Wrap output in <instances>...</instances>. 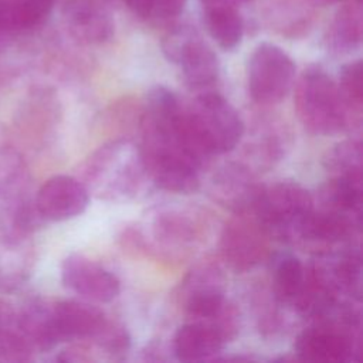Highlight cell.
Wrapping results in <instances>:
<instances>
[{"label": "cell", "instance_id": "cell-1", "mask_svg": "<svg viewBox=\"0 0 363 363\" xmlns=\"http://www.w3.org/2000/svg\"><path fill=\"white\" fill-rule=\"evenodd\" d=\"M82 183L99 200L136 197L149 180L140 145L121 138L104 143L82 164Z\"/></svg>", "mask_w": 363, "mask_h": 363}, {"label": "cell", "instance_id": "cell-2", "mask_svg": "<svg viewBox=\"0 0 363 363\" xmlns=\"http://www.w3.org/2000/svg\"><path fill=\"white\" fill-rule=\"evenodd\" d=\"M183 128L191 147L203 160L231 152L240 143L245 125L237 109L217 92H201L183 109Z\"/></svg>", "mask_w": 363, "mask_h": 363}, {"label": "cell", "instance_id": "cell-3", "mask_svg": "<svg viewBox=\"0 0 363 363\" xmlns=\"http://www.w3.org/2000/svg\"><path fill=\"white\" fill-rule=\"evenodd\" d=\"M295 111L313 135H336L350 123V113L337 82L319 65L308 67L295 86Z\"/></svg>", "mask_w": 363, "mask_h": 363}, {"label": "cell", "instance_id": "cell-4", "mask_svg": "<svg viewBox=\"0 0 363 363\" xmlns=\"http://www.w3.org/2000/svg\"><path fill=\"white\" fill-rule=\"evenodd\" d=\"M313 207V199L302 184L281 180L262 186L252 213L269 237L289 240L301 235Z\"/></svg>", "mask_w": 363, "mask_h": 363}, {"label": "cell", "instance_id": "cell-5", "mask_svg": "<svg viewBox=\"0 0 363 363\" xmlns=\"http://www.w3.org/2000/svg\"><path fill=\"white\" fill-rule=\"evenodd\" d=\"M315 325L303 329L295 339V353L299 360L320 363H342L357 357L359 346L354 328L359 316L353 309H343L339 318H319Z\"/></svg>", "mask_w": 363, "mask_h": 363}, {"label": "cell", "instance_id": "cell-6", "mask_svg": "<svg viewBox=\"0 0 363 363\" xmlns=\"http://www.w3.org/2000/svg\"><path fill=\"white\" fill-rule=\"evenodd\" d=\"M295 72V62L282 48L272 43H261L248 60V92L257 104H278L292 89Z\"/></svg>", "mask_w": 363, "mask_h": 363}, {"label": "cell", "instance_id": "cell-7", "mask_svg": "<svg viewBox=\"0 0 363 363\" xmlns=\"http://www.w3.org/2000/svg\"><path fill=\"white\" fill-rule=\"evenodd\" d=\"M230 305L214 319H191L177 328L173 336V354L180 362H200L218 354L237 330Z\"/></svg>", "mask_w": 363, "mask_h": 363}, {"label": "cell", "instance_id": "cell-8", "mask_svg": "<svg viewBox=\"0 0 363 363\" xmlns=\"http://www.w3.org/2000/svg\"><path fill=\"white\" fill-rule=\"evenodd\" d=\"M268 240L269 234L252 211L235 213L223 227L220 252L230 268L245 272L267 257Z\"/></svg>", "mask_w": 363, "mask_h": 363}, {"label": "cell", "instance_id": "cell-9", "mask_svg": "<svg viewBox=\"0 0 363 363\" xmlns=\"http://www.w3.org/2000/svg\"><path fill=\"white\" fill-rule=\"evenodd\" d=\"M61 281L65 288L89 302L106 303L121 292L116 275L82 254H69L64 258Z\"/></svg>", "mask_w": 363, "mask_h": 363}, {"label": "cell", "instance_id": "cell-10", "mask_svg": "<svg viewBox=\"0 0 363 363\" xmlns=\"http://www.w3.org/2000/svg\"><path fill=\"white\" fill-rule=\"evenodd\" d=\"M180 299L184 312L191 319H214L225 306L220 269L210 264L193 269L182 284Z\"/></svg>", "mask_w": 363, "mask_h": 363}, {"label": "cell", "instance_id": "cell-11", "mask_svg": "<svg viewBox=\"0 0 363 363\" xmlns=\"http://www.w3.org/2000/svg\"><path fill=\"white\" fill-rule=\"evenodd\" d=\"M89 204V191L72 176L58 174L48 179L38 190L35 207L43 218L65 221L82 214Z\"/></svg>", "mask_w": 363, "mask_h": 363}, {"label": "cell", "instance_id": "cell-12", "mask_svg": "<svg viewBox=\"0 0 363 363\" xmlns=\"http://www.w3.org/2000/svg\"><path fill=\"white\" fill-rule=\"evenodd\" d=\"M262 186L251 169L242 163H225L217 169L210 183V196L234 213L252 211Z\"/></svg>", "mask_w": 363, "mask_h": 363}, {"label": "cell", "instance_id": "cell-13", "mask_svg": "<svg viewBox=\"0 0 363 363\" xmlns=\"http://www.w3.org/2000/svg\"><path fill=\"white\" fill-rule=\"evenodd\" d=\"M60 340H91L108 323L106 315L89 301L65 299L52 303Z\"/></svg>", "mask_w": 363, "mask_h": 363}, {"label": "cell", "instance_id": "cell-14", "mask_svg": "<svg viewBox=\"0 0 363 363\" xmlns=\"http://www.w3.org/2000/svg\"><path fill=\"white\" fill-rule=\"evenodd\" d=\"M174 64L180 65L184 82L191 89L204 91L220 77V61L216 52L197 33L182 47Z\"/></svg>", "mask_w": 363, "mask_h": 363}, {"label": "cell", "instance_id": "cell-15", "mask_svg": "<svg viewBox=\"0 0 363 363\" xmlns=\"http://www.w3.org/2000/svg\"><path fill=\"white\" fill-rule=\"evenodd\" d=\"M359 227L360 216L326 207H319L318 210L313 207L299 237L312 242L336 244L350 240Z\"/></svg>", "mask_w": 363, "mask_h": 363}, {"label": "cell", "instance_id": "cell-16", "mask_svg": "<svg viewBox=\"0 0 363 363\" xmlns=\"http://www.w3.org/2000/svg\"><path fill=\"white\" fill-rule=\"evenodd\" d=\"M65 16L72 34L85 43H104L112 35V20L96 0H71Z\"/></svg>", "mask_w": 363, "mask_h": 363}, {"label": "cell", "instance_id": "cell-17", "mask_svg": "<svg viewBox=\"0 0 363 363\" xmlns=\"http://www.w3.org/2000/svg\"><path fill=\"white\" fill-rule=\"evenodd\" d=\"M203 21L210 37L225 51L237 48L242 40L244 21L235 7L225 0H204Z\"/></svg>", "mask_w": 363, "mask_h": 363}, {"label": "cell", "instance_id": "cell-18", "mask_svg": "<svg viewBox=\"0 0 363 363\" xmlns=\"http://www.w3.org/2000/svg\"><path fill=\"white\" fill-rule=\"evenodd\" d=\"M152 225L153 242L163 251H184L200 240L199 223L177 210L157 213Z\"/></svg>", "mask_w": 363, "mask_h": 363}, {"label": "cell", "instance_id": "cell-19", "mask_svg": "<svg viewBox=\"0 0 363 363\" xmlns=\"http://www.w3.org/2000/svg\"><path fill=\"white\" fill-rule=\"evenodd\" d=\"M16 326L33 349L45 352L61 342L54 322L52 305L44 301H37L26 306L16 318Z\"/></svg>", "mask_w": 363, "mask_h": 363}, {"label": "cell", "instance_id": "cell-20", "mask_svg": "<svg viewBox=\"0 0 363 363\" xmlns=\"http://www.w3.org/2000/svg\"><path fill=\"white\" fill-rule=\"evenodd\" d=\"M306 268L291 252H279L272 259V292L277 302L295 305L305 285Z\"/></svg>", "mask_w": 363, "mask_h": 363}, {"label": "cell", "instance_id": "cell-21", "mask_svg": "<svg viewBox=\"0 0 363 363\" xmlns=\"http://www.w3.org/2000/svg\"><path fill=\"white\" fill-rule=\"evenodd\" d=\"M55 0H0V30L14 34L38 26Z\"/></svg>", "mask_w": 363, "mask_h": 363}, {"label": "cell", "instance_id": "cell-22", "mask_svg": "<svg viewBox=\"0 0 363 363\" xmlns=\"http://www.w3.org/2000/svg\"><path fill=\"white\" fill-rule=\"evenodd\" d=\"M362 40L360 17L354 11H340L335 18L329 34L328 47L335 54H349Z\"/></svg>", "mask_w": 363, "mask_h": 363}, {"label": "cell", "instance_id": "cell-23", "mask_svg": "<svg viewBox=\"0 0 363 363\" xmlns=\"http://www.w3.org/2000/svg\"><path fill=\"white\" fill-rule=\"evenodd\" d=\"M323 164L333 176H362V146L357 140H343L326 155Z\"/></svg>", "mask_w": 363, "mask_h": 363}, {"label": "cell", "instance_id": "cell-24", "mask_svg": "<svg viewBox=\"0 0 363 363\" xmlns=\"http://www.w3.org/2000/svg\"><path fill=\"white\" fill-rule=\"evenodd\" d=\"M339 91L349 109L353 121V115H360L363 104V85H362V61L356 60L342 67L339 72Z\"/></svg>", "mask_w": 363, "mask_h": 363}, {"label": "cell", "instance_id": "cell-25", "mask_svg": "<svg viewBox=\"0 0 363 363\" xmlns=\"http://www.w3.org/2000/svg\"><path fill=\"white\" fill-rule=\"evenodd\" d=\"M187 0H155L153 16L174 17L182 13Z\"/></svg>", "mask_w": 363, "mask_h": 363}, {"label": "cell", "instance_id": "cell-26", "mask_svg": "<svg viewBox=\"0 0 363 363\" xmlns=\"http://www.w3.org/2000/svg\"><path fill=\"white\" fill-rule=\"evenodd\" d=\"M125 4L140 17H152L155 10V0H123Z\"/></svg>", "mask_w": 363, "mask_h": 363}, {"label": "cell", "instance_id": "cell-27", "mask_svg": "<svg viewBox=\"0 0 363 363\" xmlns=\"http://www.w3.org/2000/svg\"><path fill=\"white\" fill-rule=\"evenodd\" d=\"M313 3L316 4H322V6H328V4H333V3H337L340 0H312Z\"/></svg>", "mask_w": 363, "mask_h": 363}, {"label": "cell", "instance_id": "cell-28", "mask_svg": "<svg viewBox=\"0 0 363 363\" xmlns=\"http://www.w3.org/2000/svg\"><path fill=\"white\" fill-rule=\"evenodd\" d=\"M225 1L234 4V3H247V1H251V0H225Z\"/></svg>", "mask_w": 363, "mask_h": 363}]
</instances>
